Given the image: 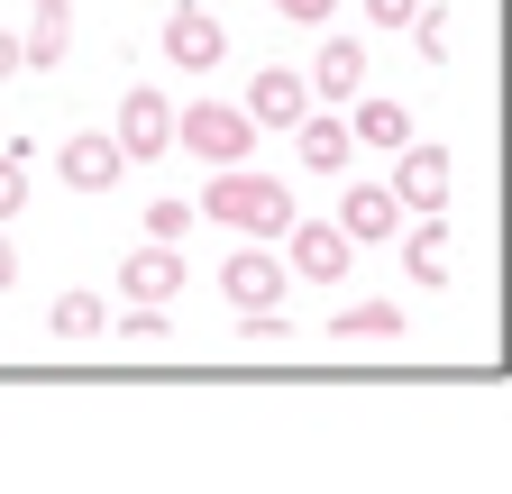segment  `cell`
<instances>
[{
	"instance_id": "cell-1",
	"label": "cell",
	"mask_w": 512,
	"mask_h": 494,
	"mask_svg": "<svg viewBox=\"0 0 512 494\" xmlns=\"http://www.w3.org/2000/svg\"><path fill=\"white\" fill-rule=\"evenodd\" d=\"M202 220H220V229H238V238H284V229H293V183L247 174V165H220V174L202 183Z\"/></svg>"
},
{
	"instance_id": "cell-2",
	"label": "cell",
	"mask_w": 512,
	"mask_h": 494,
	"mask_svg": "<svg viewBox=\"0 0 512 494\" xmlns=\"http://www.w3.org/2000/svg\"><path fill=\"white\" fill-rule=\"evenodd\" d=\"M174 147H192L202 165H247L256 119H247L238 101H192V110H174Z\"/></svg>"
},
{
	"instance_id": "cell-3",
	"label": "cell",
	"mask_w": 512,
	"mask_h": 494,
	"mask_svg": "<svg viewBox=\"0 0 512 494\" xmlns=\"http://www.w3.org/2000/svg\"><path fill=\"white\" fill-rule=\"evenodd\" d=\"M220 293H229V312H284V257H275L266 238H256V247H229Z\"/></svg>"
},
{
	"instance_id": "cell-4",
	"label": "cell",
	"mask_w": 512,
	"mask_h": 494,
	"mask_svg": "<svg viewBox=\"0 0 512 494\" xmlns=\"http://www.w3.org/2000/svg\"><path fill=\"white\" fill-rule=\"evenodd\" d=\"M110 138H119V156H128V165H156V156L174 147V101H165V92H147V83H128L119 129H110Z\"/></svg>"
},
{
	"instance_id": "cell-5",
	"label": "cell",
	"mask_w": 512,
	"mask_h": 494,
	"mask_svg": "<svg viewBox=\"0 0 512 494\" xmlns=\"http://www.w3.org/2000/svg\"><path fill=\"white\" fill-rule=\"evenodd\" d=\"M384 193H394L403 211H448V147H439V138H421V147L403 138V147H394V183H384Z\"/></svg>"
},
{
	"instance_id": "cell-6",
	"label": "cell",
	"mask_w": 512,
	"mask_h": 494,
	"mask_svg": "<svg viewBox=\"0 0 512 494\" xmlns=\"http://www.w3.org/2000/svg\"><path fill=\"white\" fill-rule=\"evenodd\" d=\"M284 247H293V257H284V275H311V284H339V275H348V257H357L339 220H302V211H293Z\"/></svg>"
},
{
	"instance_id": "cell-7",
	"label": "cell",
	"mask_w": 512,
	"mask_h": 494,
	"mask_svg": "<svg viewBox=\"0 0 512 494\" xmlns=\"http://www.w3.org/2000/svg\"><path fill=\"white\" fill-rule=\"evenodd\" d=\"M165 55L183 74H220V55H229V28L202 10V0H174V19H165Z\"/></svg>"
},
{
	"instance_id": "cell-8",
	"label": "cell",
	"mask_w": 512,
	"mask_h": 494,
	"mask_svg": "<svg viewBox=\"0 0 512 494\" xmlns=\"http://www.w3.org/2000/svg\"><path fill=\"white\" fill-rule=\"evenodd\" d=\"M119 293H128V302H174V293H183V247H174V238H147V247H128V266H119Z\"/></svg>"
},
{
	"instance_id": "cell-9",
	"label": "cell",
	"mask_w": 512,
	"mask_h": 494,
	"mask_svg": "<svg viewBox=\"0 0 512 494\" xmlns=\"http://www.w3.org/2000/svg\"><path fill=\"white\" fill-rule=\"evenodd\" d=\"M55 174L74 183V193H110V183L128 174V156H119V138L83 129V138H64V147H55Z\"/></svg>"
},
{
	"instance_id": "cell-10",
	"label": "cell",
	"mask_w": 512,
	"mask_h": 494,
	"mask_svg": "<svg viewBox=\"0 0 512 494\" xmlns=\"http://www.w3.org/2000/svg\"><path fill=\"white\" fill-rule=\"evenodd\" d=\"M238 110L256 119V129H293V119L311 110V83H302V74H284V65H266V74L247 83V101H238Z\"/></svg>"
},
{
	"instance_id": "cell-11",
	"label": "cell",
	"mask_w": 512,
	"mask_h": 494,
	"mask_svg": "<svg viewBox=\"0 0 512 494\" xmlns=\"http://www.w3.org/2000/svg\"><path fill=\"white\" fill-rule=\"evenodd\" d=\"M339 229H348V247H384L403 229V202L384 193V183H348V202H339Z\"/></svg>"
},
{
	"instance_id": "cell-12",
	"label": "cell",
	"mask_w": 512,
	"mask_h": 494,
	"mask_svg": "<svg viewBox=\"0 0 512 494\" xmlns=\"http://www.w3.org/2000/svg\"><path fill=\"white\" fill-rule=\"evenodd\" d=\"M46 339H55V348L110 339V302H101V293H55V302H46Z\"/></svg>"
},
{
	"instance_id": "cell-13",
	"label": "cell",
	"mask_w": 512,
	"mask_h": 494,
	"mask_svg": "<svg viewBox=\"0 0 512 494\" xmlns=\"http://www.w3.org/2000/svg\"><path fill=\"white\" fill-rule=\"evenodd\" d=\"M302 83H311V101H357V92H366V46H357V37H330Z\"/></svg>"
},
{
	"instance_id": "cell-14",
	"label": "cell",
	"mask_w": 512,
	"mask_h": 494,
	"mask_svg": "<svg viewBox=\"0 0 512 494\" xmlns=\"http://www.w3.org/2000/svg\"><path fill=\"white\" fill-rule=\"evenodd\" d=\"M64 46H74V0H37L28 37H19V65H64Z\"/></svg>"
},
{
	"instance_id": "cell-15",
	"label": "cell",
	"mask_w": 512,
	"mask_h": 494,
	"mask_svg": "<svg viewBox=\"0 0 512 494\" xmlns=\"http://www.w3.org/2000/svg\"><path fill=\"white\" fill-rule=\"evenodd\" d=\"M293 138H302V165H311V174H339L348 147H357V138H348V119H330V110H302V119H293Z\"/></svg>"
},
{
	"instance_id": "cell-16",
	"label": "cell",
	"mask_w": 512,
	"mask_h": 494,
	"mask_svg": "<svg viewBox=\"0 0 512 494\" xmlns=\"http://www.w3.org/2000/svg\"><path fill=\"white\" fill-rule=\"evenodd\" d=\"M330 330H339V348H394L403 339V312H394V302H348Z\"/></svg>"
},
{
	"instance_id": "cell-17",
	"label": "cell",
	"mask_w": 512,
	"mask_h": 494,
	"mask_svg": "<svg viewBox=\"0 0 512 494\" xmlns=\"http://www.w3.org/2000/svg\"><path fill=\"white\" fill-rule=\"evenodd\" d=\"M348 138H357V147H403V138H412V110H403V101H357Z\"/></svg>"
},
{
	"instance_id": "cell-18",
	"label": "cell",
	"mask_w": 512,
	"mask_h": 494,
	"mask_svg": "<svg viewBox=\"0 0 512 494\" xmlns=\"http://www.w3.org/2000/svg\"><path fill=\"white\" fill-rule=\"evenodd\" d=\"M110 330H119L128 348H165V339H174V330H165V302H128V321H110Z\"/></svg>"
},
{
	"instance_id": "cell-19",
	"label": "cell",
	"mask_w": 512,
	"mask_h": 494,
	"mask_svg": "<svg viewBox=\"0 0 512 494\" xmlns=\"http://www.w3.org/2000/svg\"><path fill=\"white\" fill-rule=\"evenodd\" d=\"M19 202H28V156H19V147H0V220H10Z\"/></svg>"
},
{
	"instance_id": "cell-20",
	"label": "cell",
	"mask_w": 512,
	"mask_h": 494,
	"mask_svg": "<svg viewBox=\"0 0 512 494\" xmlns=\"http://www.w3.org/2000/svg\"><path fill=\"white\" fill-rule=\"evenodd\" d=\"M147 238H192V202H147Z\"/></svg>"
},
{
	"instance_id": "cell-21",
	"label": "cell",
	"mask_w": 512,
	"mask_h": 494,
	"mask_svg": "<svg viewBox=\"0 0 512 494\" xmlns=\"http://www.w3.org/2000/svg\"><path fill=\"white\" fill-rule=\"evenodd\" d=\"M403 266H412V284H421V293H439V284H448V257H439V247H403Z\"/></svg>"
},
{
	"instance_id": "cell-22",
	"label": "cell",
	"mask_w": 512,
	"mask_h": 494,
	"mask_svg": "<svg viewBox=\"0 0 512 494\" xmlns=\"http://www.w3.org/2000/svg\"><path fill=\"white\" fill-rule=\"evenodd\" d=\"M247 321V348H284V312H238Z\"/></svg>"
},
{
	"instance_id": "cell-23",
	"label": "cell",
	"mask_w": 512,
	"mask_h": 494,
	"mask_svg": "<svg viewBox=\"0 0 512 494\" xmlns=\"http://www.w3.org/2000/svg\"><path fill=\"white\" fill-rule=\"evenodd\" d=\"M266 10H284V19H302V28H330L339 0H266Z\"/></svg>"
},
{
	"instance_id": "cell-24",
	"label": "cell",
	"mask_w": 512,
	"mask_h": 494,
	"mask_svg": "<svg viewBox=\"0 0 512 494\" xmlns=\"http://www.w3.org/2000/svg\"><path fill=\"white\" fill-rule=\"evenodd\" d=\"M412 10H421V0H366V19H375V28H403Z\"/></svg>"
},
{
	"instance_id": "cell-25",
	"label": "cell",
	"mask_w": 512,
	"mask_h": 494,
	"mask_svg": "<svg viewBox=\"0 0 512 494\" xmlns=\"http://www.w3.org/2000/svg\"><path fill=\"white\" fill-rule=\"evenodd\" d=\"M10 284H19V247L0 238V293H10Z\"/></svg>"
},
{
	"instance_id": "cell-26",
	"label": "cell",
	"mask_w": 512,
	"mask_h": 494,
	"mask_svg": "<svg viewBox=\"0 0 512 494\" xmlns=\"http://www.w3.org/2000/svg\"><path fill=\"white\" fill-rule=\"evenodd\" d=\"M19 74V37H0V83H10Z\"/></svg>"
}]
</instances>
